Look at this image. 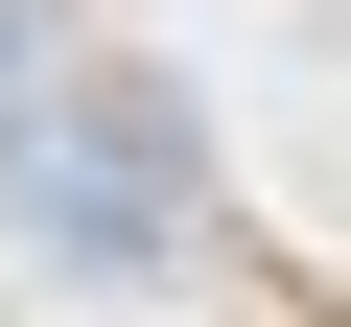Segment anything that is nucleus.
<instances>
[{
  "mask_svg": "<svg viewBox=\"0 0 351 327\" xmlns=\"http://www.w3.org/2000/svg\"><path fill=\"white\" fill-rule=\"evenodd\" d=\"M0 187H24V234H47L71 280H164V164H117V140H24Z\"/></svg>",
  "mask_w": 351,
  "mask_h": 327,
  "instance_id": "obj_1",
  "label": "nucleus"
}]
</instances>
